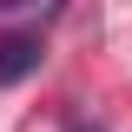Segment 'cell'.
Returning <instances> with one entry per match:
<instances>
[{
    "mask_svg": "<svg viewBox=\"0 0 132 132\" xmlns=\"http://www.w3.org/2000/svg\"><path fill=\"white\" fill-rule=\"evenodd\" d=\"M40 33H7V40H0V86H20L33 73V66H40Z\"/></svg>",
    "mask_w": 132,
    "mask_h": 132,
    "instance_id": "1",
    "label": "cell"
}]
</instances>
